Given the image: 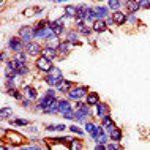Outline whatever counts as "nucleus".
<instances>
[{
	"instance_id": "obj_1",
	"label": "nucleus",
	"mask_w": 150,
	"mask_h": 150,
	"mask_svg": "<svg viewBox=\"0 0 150 150\" xmlns=\"http://www.w3.org/2000/svg\"><path fill=\"white\" fill-rule=\"evenodd\" d=\"M47 86L51 87H59L63 82V73L60 71L59 67H52L49 71L46 73V78H44Z\"/></svg>"
},
{
	"instance_id": "obj_2",
	"label": "nucleus",
	"mask_w": 150,
	"mask_h": 150,
	"mask_svg": "<svg viewBox=\"0 0 150 150\" xmlns=\"http://www.w3.org/2000/svg\"><path fill=\"white\" fill-rule=\"evenodd\" d=\"M87 93H88V88L86 86H73L67 92V98L68 100H81L84 96H87Z\"/></svg>"
},
{
	"instance_id": "obj_3",
	"label": "nucleus",
	"mask_w": 150,
	"mask_h": 150,
	"mask_svg": "<svg viewBox=\"0 0 150 150\" xmlns=\"http://www.w3.org/2000/svg\"><path fill=\"white\" fill-rule=\"evenodd\" d=\"M35 67H36V70H38V71L47 73L52 67H54V65H52V60L51 59L44 57V55H40V57L35 60Z\"/></svg>"
},
{
	"instance_id": "obj_4",
	"label": "nucleus",
	"mask_w": 150,
	"mask_h": 150,
	"mask_svg": "<svg viewBox=\"0 0 150 150\" xmlns=\"http://www.w3.org/2000/svg\"><path fill=\"white\" fill-rule=\"evenodd\" d=\"M24 46H25V43H24V40L19 35L18 36H11V38L8 40V47H10V51H13V52L22 51Z\"/></svg>"
},
{
	"instance_id": "obj_5",
	"label": "nucleus",
	"mask_w": 150,
	"mask_h": 150,
	"mask_svg": "<svg viewBox=\"0 0 150 150\" xmlns=\"http://www.w3.org/2000/svg\"><path fill=\"white\" fill-rule=\"evenodd\" d=\"M18 35L24 40V43H27V41H32V40L35 38V30H33V27H30V25H22L21 29H19Z\"/></svg>"
},
{
	"instance_id": "obj_6",
	"label": "nucleus",
	"mask_w": 150,
	"mask_h": 150,
	"mask_svg": "<svg viewBox=\"0 0 150 150\" xmlns=\"http://www.w3.org/2000/svg\"><path fill=\"white\" fill-rule=\"evenodd\" d=\"M24 49H25V52H27V54H30V55H41V49H43V47L40 46L36 41H27L25 46H24Z\"/></svg>"
},
{
	"instance_id": "obj_7",
	"label": "nucleus",
	"mask_w": 150,
	"mask_h": 150,
	"mask_svg": "<svg viewBox=\"0 0 150 150\" xmlns=\"http://www.w3.org/2000/svg\"><path fill=\"white\" fill-rule=\"evenodd\" d=\"M111 19H112V24H115V25H123L128 21V14H125L123 11L117 10L111 14Z\"/></svg>"
},
{
	"instance_id": "obj_8",
	"label": "nucleus",
	"mask_w": 150,
	"mask_h": 150,
	"mask_svg": "<svg viewBox=\"0 0 150 150\" xmlns=\"http://www.w3.org/2000/svg\"><path fill=\"white\" fill-rule=\"evenodd\" d=\"M109 27V22L104 21V19H95V21L92 22V29L95 33H103V32H106Z\"/></svg>"
},
{
	"instance_id": "obj_9",
	"label": "nucleus",
	"mask_w": 150,
	"mask_h": 150,
	"mask_svg": "<svg viewBox=\"0 0 150 150\" xmlns=\"http://www.w3.org/2000/svg\"><path fill=\"white\" fill-rule=\"evenodd\" d=\"M70 49H71V43H68L67 40H63V41H59V44H57L59 57H57V59H63L65 55H68V54H70Z\"/></svg>"
},
{
	"instance_id": "obj_10",
	"label": "nucleus",
	"mask_w": 150,
	"mask_h": 150,
	"mask_svg": "<svg viewBox=\"0 0 150 150\" xmlns=\"http://www.w3.org/2000/svg\"><path fill=\"white\" fill-rule=\"evenodd\" d=\"M125 8L129 14H134L141 10V5H139V0H125Z\"/></svg>"
},
{
	"instance_id": "obj_11",
	"label": "nucleus",
	"mask_w": 150,
	"mask_h": 150,
	"mask_svg": "<svg viewBox=\"0 0 150 150\" xmlns=\"http://www.w3.org/2000/svg\"><path fill=\"white\" fill-rule=\"evenodd\" d=\"M6 137H8V139H10V141H11V142H13L14 145H21V144L24 142V141H25L22 134H19L18 131H13V129L6 133Z\"/></svg>"
},
{
	"instance_id": "obj_12",
	"label": "nucleus",
	"mask_w": 150,
	"mask_h": 150,
	"mask_svg": "<svg viewBox=\"0 0 150 150\" xmlns=\"http://www.w3.org/2000/svg\"><path fill=\"white\" fill-rule=\"evenodd\" d=\"M41 55H44V57L54 60L59 57V52H57V47H52V46H44L41 49Z\"/></svg>"
},
{
	"instance_id": "obj_13",
	"label": "nucleus",
	"mask_w": 150,
	"mask_h": 150,
	"mask_svg": "<svg viewBox=\"0 0 150 150\" xmlns=\"http://www.w3.org/2000/svg\"><path fill=\"white\" fill-rule=\"evenodd\" d=\"M101 125L104 127V129H106V133H108V134H109V133H111L112 129L115 128V123H114V120L111 119V115H109V114H108V115H104L103 119H101Z\"/></svg>"
},
{
	"instance_id": "obj_14",
	"label": "nucleus",
	"mask_w": 150,
	"mask_h": 150,
	"mask_svg": "<svg viewBox=\"0 0 150 150\" xmlns=\"http://www.w3.org/2000/svg\"><path fill=\"white\" fill-rule=\"evenodd\" d=\"M73 111V106H71V103H70V100H59V114H67V112H70Z\"/></svg>"
},
{
	"instance_id": "obj_15",
	"label": "nucleus",
	"mask_w": 150,
	"mask_h": 150,
	"mask_svg": "<svg viewBox=\"0 0 150 150\" xmlns=\"http://www.w3.org/2000/svg\"><path fill=\"white\" fill-rule=\"evenodd\" d=\"M22 93H24V98H29V100H36V96H38V92H36V88L35 87H30V86H27V87H24L22 88Z\"/></svg>"
},
{
	"instance_id": "obj_16",
	"label": "nucleus",
	"mask_w": 150,
	"mask_h": 150,
	"mask_svg": "<svg viewBox=\"0 0 150 150\" xmlns=\"http://www.w3.org/2000/svg\"><path fill=\"white\" fill-rule=\"evenodd\" d=\"M93 10H95V16H96V19H104V18H109V10L106 6H101V5H98V6H93Z\"/></svg>"
},
{
	"instance_id": "obj_17",
	"label": "nucleus",
	"mask_w": 150,
	"mask_h": 150,
	"mask_svg": "<svg viewBox=\"0 0 150 150\" xmlns=\"http://www.w3.org/2000/svg\"><path fill=\"white\" fill-rule=\"evenodd\" d=\"M51 25H52V30H54V33H55V36H57V38L65 32V24L60 21V19H57V21H52Z\"/></svg>"
},
{
	"instance_id": "obj_18",
	"label": "nucleus",
	"mask_w": 150,
	"mask_h": 150,
	"mask_svg": "<svg viewBox=\"0 0 150 150\" xmlns=\"http://www.w3.org/2000/svg\"><path fill=\"white\" fill-rule=\"evenodd\" d=\"M86 103L88 106H96L100 103V95L96 92H88L87 96H86Z\"/></svg>"
},
{
	"instance_id": "obj_19",
	"label": "nucleus",
	"mask_w": 150,
	"mask_h": 150,
	"mask_svg": "<svg viewBox=\"0 0 150 150\" xmlns=\"http://www.w3.org/2000/svg\"><path fill=\"white\" fill-rule=\"evenodd\" d=\"M122 137H123V131H122V128H119V127H115L111 133H109V139H111L112 142H120Z\"/></svg>"
},
{
	"instance_id": "obj_20",
	"label": "nucleus",
	"mask_w": 150,
	"mask_h": 150,
	"mask_svg": "<svg viewBox=\"0 0 150 150\" xmlns=\"http://www.w3.org/2000/svg\"><path fill=\"white\" fill-rule=\"evenodd\" d=\"M109 111H111V109H109V106L106 103H101V101H100V103L96 104V115H98L100 119H103L104 115H108Z\"/></svg>"
},
{
	"instance_id": "obj_21",
	"label": "nucleus",
	"mask_w": 150,
	"mask_h": 150,
	"mask_svg": "<svg viewBox=\"0 0 150 150\" xmlns=\"http://www.w3.org/2000/svg\"><path fill=\"white\" fill-rule=\"evenodd\" d=\"M65 16H67V18H78V8H76L74 5H67L65 6Z\"/></svg>"
},
{
	"instance_id": "obj_22",
	"label": "nucleus",
	"mask_w": 150,
	"mask_h": 150,
	"mask_svg": "<svg viewBox=\"0 0 150 150\" xmlns=\"http://www.w3.org/2000/svg\"><path fill=\"white\" fill-rule=\"evenodd\" d=\"M78 36H79V32H76V30H70L67 33V41L68 43H71V44H81L78 41Z\"/></svg>"
},
{
	"instance_id": "obj_23",
	"label": "nucleus",
	"mask_w": 150,
	"mask_h": 150,
	"mask_svg": "<svg viewBox=\"0 0 150 150\" xmlns=\"http://www.w3.org/2000/svg\"><path fill=\"white\" fill-rule=\"evenodd\" d=\"M6 93H8L10 96H13V98L19 100V101H21V100L24 98V93H22V90H18L16 87H11V88H8V90H6Z\"/></svg>"
},
{
	"instance_id": "obj_24",
	"label": "nucleus",
	"mask_w": 150,
	"mask_h": 150,
	"mask_svg": "<svg viewBox=\"0 0 150 150\" xmlns=\"http://www.w3.org/2000/svg\"><path fill=\"white\" fill-rule=\"evenodd\" d=\"M10 125H13V127H27V125H30V122L27 119H10Z\"/></svg>"
},
{
	"instance_id": "obj_25",
	"label": "nucleus",
	"mask_w": 150,
	"mask_h": 150,
	"mask_svg": "<svg viewBox=\"0 0 150 150\" xmlns=\"http://www.w3.org/2000/svg\"><path fill=\"white\" fill-rule=\"evenodd\" d=\"M73 87V84L70 82V81H67V79H63V82L60 84V86L57 87V90L60 92V93H67L68 90H70V88Z\"/></svg>"
},
{
	"instance_id": "obj_26",
	"label": "nucleus",
	"mask_w": 150,
	"mask_h": 150,
	"mask_svg": "<svg viewBox=\"0 0 150 150\" xmlns=\"http://www.w3.org/2000/svg\"><path fill=\"white\" fill-rule=\"evenodd\" d=\"M0 115H2L3 120H10L11 117H13V109L11 108H2V112H0Z\"/></svg>"
},
{
	"instance_id": "obj_27",
	"label": "nucleus",
	"mask_w": 150,
	"mask_h": 150,
	"mask_svg": "<svg viewBox=\"0 0 150 150\" xmlns=\"http://www.w3.org/2000/svg\"><path fill=\"white\" fill-rule=\"evenodd\" d=\"M29 65H27V62L25 63H21L19 65V68H18V76H27L29 74Z\"/></svg>"
},
{
	"instance_id": "obj_28",
	"label": "nucleus",
	"mask_w": 150,
	"mask_h": 150,
	"mask_svg": "<svg viewBox=\"0 0 150 150\" xmlns=\"http://www.w3.org/2000/svg\"><path fill=\"white\" fill-rule=\"evenodd\" d=\"M122 6V0H108V8H111V10H120Z\"/></svg>"
},
{
	"instance_id": "obj_29",
	"label": "nucleus",
	"mask_w": 150,
	"mask_h": 150,
	"mask_svg": "<svg viewBox=\"0 0 150 150\" xmlns=\"http://www.w3.org/2000/svg\"><path fill=\"white\" fill-rule=\"evenodd\" d=\"M68 147H70V149H81V147H82V142H81V139H74V137H71L70 142H68Z\"/></svg>"
},
{
	"instance_id": "obj_30",
	"label": "nucleus",
	"mask_w": 150,
	"mask_h": 150,
	"mask_svg": "<svg viewBox=\"0 0 150 150\" xmlns=\"http://www.w3.org/2000/svg\"><path fill=\"white\" fill-rule=\"evenodd\" d=\"M14 59H18L21 63H25L27 62V52H22V51L14 52Z\"/></svg>"
},
{
	"instance_id": "obj_31",
	"label": "nucleus",
	"mask_w": 150,
	"mask_h": 150,
	"mask_svg": "<svg viewBox=\"0 0 150 150\" xmlns=\"http://www.w3.org/2000/svg\"><path fill=\"white\" fill-rule=\"evenodd\" d=\"M78 32H79L81 35H86V36H88V35H90L92 32H93V29H92V27H88L87 24H84V25L81 27V29H78Z\"/></svg>"
},
{
	"instance_id": "obj_32",
	"label": "nucleus",
	"mask_w": 150,
	"mask_h": 150,
	"mask_svg": "<svg viewBox=\"0 0 150 150\" xmlns=\"http://www.w3.org/2000/svg\"><path fill=\"white\" fill-rule=\"evenodd\" d=\"M96 128H98V127H96L95 123H92V122H86V131H87L90 136L96 131Z\"/></svg>"
},
{
	"instance_id": "obj_33",
	"label": "nucleus",
	"mask_w": 150,
	"mask_h": 150,
	"mask_svg": "<svg viewBox=\"0 0 150 150\" xmlns=\"http://www.w3.org/2000/svg\"><path fill=\"white\" fill-rule=\"evenodd\" d=\"M70 131L74 133V134H79V136L84 134V129L81 128V127H78V125H71V127H70Z\"/></svg>"
},
{
	"instance_id": "obj_34",
	"label": "nucleus",
	"mask_w": 150,
	"mask_h": 150,
	"mask_svg": "<svg viewBox=\"0 0 150 150\" xmlns=\"http://www.w3.org/2000/svg\"><path fill=\"white\" fill-rule=\"evenodd\" d=\"M141 10H150V0H139Z\"/></svg>"
},
{
	"instance_id": "obj_35",
	"label": "nucleus",
	"mask_w": 150,
	"mask_h": 150,
	"mask_svg": "<svg viewBox=\"0 0 150 150\" xmlns=\"http://www.w3.org/2000/svg\"><path fill=\"white\" fill-rule=\"evenodd\" d=\"M63 119L73 120V119H74V111H70V112H67V114H63Z\"/></svg>"
},
{
	"instance_id": "obj_36",
	"label": "nucleus",
	"mask_w": 150,
	"mask_h": 150,
	"mask_svg": "<svg viewBox=\"0 0 150 150\" xmlns=\"http://www.w3.org/2000/svg\"><path fill=\"white\" fill-rule=\"evenodd\" d=\"M63 129H67V127H65L63 123H57V125H55V131H63Z\"/></svg>"
},
{
	"instance_id": "obj_37",
	"label": "nucleus",
	"mask_w": 150,
	"mask_h": 150,
	"mask_svg": "<svg viewBox=\"0 0 150 150\" xmlns=\"http://www.w3.org/2000/svg\"><path fill=\"white\" fill-rule=\"evenodd\" d=\"M46 131H55V125H54V123L47 125V127H46Z\"/></svg>"
},
{
	"instance_id": "obj_38",
	"label": "nucleus",
	"mask_w": 150,
	"mask_h": 150,
	"mask_svg": "<svg viewBox=\"0 0 150 150\" xmlns=\"http://www.w3.org/2000/svg\"><path fill=\"white\" fill-rule=\"evenodd\" d=\"M46 95H51V96H57V95H55V90H54V88H49V90H46Z\"/></svg>"
},
{
	"instance_id": "obj_39",
	"label": "nucleus",
	"mask_w": 150,
	"mask_h": 150,
	"mask_svg": "<svg viewBox=\"0 0 150 150\" xmlns=\"http://www.w3.org/2000/svg\"><path fill=\"white\" fill-rule=\"evenodd\" d=\"M128 21H129V22H136V18H134V14L128 16Z\"/></svg>"
},
{
	"instance_id": "obj_40",
	"label": "nucleus",
	"mask_w": 150,
	"mask_h": 150,
	"mask_svg": "<svg viewBox=\"0 0 150 150\" xmlns=\"http://www.w3.org/2000/svg\"><path fill=\"white\" fill-rule=\"evenodd\" d=\"M29 131H30V133H35V134H36V131H38V129L33 128V127H30V128H29Z\"/></svg>"
},
{
	"instance_id": "obj_41",
	"label": "nucleus",
	"mask_w": 150,
	"mask_h": 150,
	"mask_svg": "<svg viewBox=\"0 0 150 150\" xmlns=\"http://www.w3.org/2000/svg\"><path fill=\"white\" fill-rule=\"evenodd\" d=\"M5 60H6V54H5V52H2V62H5Z\"/></svg>"
},
{
	"instance_id": "obj_42",
	"label": "nucleus",
	"mask_w": 150,
	"mask_h": 150,
	"mask_svg": "<svg viewBox=\"0 0 150 150\" xmlns=\"http://www.w3.org/2000/svg\"><path fill=\"white\" fill-rule=\"evenodd\" d=\"M49 2H59V0H49Z\"/></svg>"
},
{
	"instance_id": "obj_43",
	"label": "nucleus",
	"mask_w": 150,
	"mask_h": 150,
	"mask_svg": "<svg viewBox=\"0 0 150 150\" xmlns=\"http://www.w3.org/2000/svg\"><path fill=\"white\" fill-rule=\"evenodd\" d=\"M59 2H65V0H59Z\"/></svg>"
}]
</instances>
